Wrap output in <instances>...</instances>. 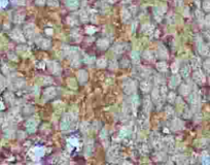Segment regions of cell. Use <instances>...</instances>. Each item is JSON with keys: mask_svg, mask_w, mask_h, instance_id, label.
<instances>
[{"mask_svg": "<svg viewBox=\"0 0 210 165\" xmlns=\"http://www.w3.org/2000/svg\"><path fill=\"white\" fill-rule=\"evenodd\" d=\"M75 118L71 115V113H67L63 117V119L61 121V130L62 131H69V130L72 129V127L75 125Z\"/></svg>", "mask_w": 210, "mask_h": 165, "instance_id": "cell-1", "label": "cell"}, {"mask_svg": "<svg viewBox=\"0 0 210 165\" xmlns=\"http://www.w3.org/2000/svg\"><path fill=\"white\" fill-rule=\"evenodd\" d=\"M122 88L126 94H132L137 89V84L133 80H127L124 82Z\"/></svg>", "mask_w": 210, "mask_h": 165, "instance_id": "cell-2", "label": "cell"}, {"mask_svg": "<svg viewBox=\"0 0 210 165\" xmlns=\"http://www.w3.org/2000/svg\"><path fill=\"white\" fill-rule=\"evenodd\" d=\"M10 37L13 39V40L18 41V43H25L24 32L21 31L20 29H13L10 33Z\"/></svg>", "mask_w": 210, "mask_h": 165, "instance_id": "cell-3", "label": "cell"}, {"mask_svg": "<svg viewBox=\"0 0 210 165\" xmlns=\"http://www.w3.org/2000/svg\"><path fill=\"white\" fill-rule=\"evenodd\" d=\"M46 66H48V70H50L53 74H56V75H59V74L61 73V71H62L61 67H60V64L58 63V62H56V61L48 62Z\"/></svg>", "mask_w": 210, "mask_h": 165, "instance_id": "cell-4", "label": "cell"}, {"mask_svg": "<svg viewBox=\"0 0 210 165\" xmlns=\"http://www.w3.org/2000/svg\"><path fill=\"white\" fill-rule=\"evenodd\" d=\"M25 17H26V13H25L23 9L17 10L13 13V22H15L16 24H21V23L24 22Z\"/></svg>", "mask_w": 210, "mask_h": 165, "instance_id": "cell-5", "label": "cell"}, {"mask_svg": "<svg viewBox=\"0 0 210 165\" xmlns=\"http://www.w3.org/2000/svg\"><path fill=\"white\" fill-rule=\"evenodd\" d=\"M36 45L39 46L42 50H48V48H51V40L46 38H39L38 40L36 41Z\"/></svg>", "mask_w": 210, "mask_h": 165, "instance_id": "cell-6", "label": "cell"}, {"mask_svg": "<svg viewBox=\"0 0 210 165\" xmlns=\"http://www.w3.org/2000/svg\"><path fill=\"white\" fill-rule=\"evenodd\" d=\"M151 143H153L156 150H161L163 148V140L159 134H155V137L151 138Z\"/></svg>", "mask_w": 210, "mask_h": 165, "instance_id": "cell-7", "label": "cell"}, {"mask_svg": "<svg viewBox=\"0 0 210 165\" xmlns=\"http://www.w3.org/2000/svg\"><path fill=\"white\" fill-rule=\"evenodd\" d=\"M24 35H26L28 38L32 37L34 35V32H35V27L33 24H28L27 26L24 27Z\"/></svg>", "mask_w": 210, "mask_h": 165, "instance_id": "cell-8", "label": "cell"}, {"mask_svg": "<svg viewBox=\"0 0 210 165\" xmlns=\"http://www.w3.org/2000/svg\"><path fill=\"white\" fill-rule=\"evenodd\" d=\"M56 96V89L54 87H50L48 89H45V91L43 92V97L48 100L54 98Z\"/></svg>", "mask_w": 210, "mask_h": 165, "instance_id": "cell-9", "label": "cell"}, {"mask_svg": "<svg viewBox=\"0 0 210 165\" xmlns=\"http://www.w3.org/2000/svg\"><path fill=\"white\" fill-rule=\"evenodd\" d=\"M66 6L71 10H75L79 7L78 0H66Z\"/></svg>", "mask_w": 210, "mask_h": 165, "instance_id": "cell-10", "label": "cell"}, {"mask_svg": "<svg viewBox=\"0 0 210 165\" xmlns=\"http://www.w3.org/2000/svg\"><path fill=\"white\" fill-rule=\"evenodd\" d=\"M26 128L27 130L29 132H31V133H33V132L36 130L37 128V124H36V122H35L34 120H29V121H27V123H26Z\"/></svg>", "mask_w": 210, "mask_h": 165, "instance_id": "cell-11", "label": "cell"}, {"mask_svg": "<svg viewBox=\"0 0 210 165\" xmlns=\"http://www.w3.org/2000/svg\"><path fill=\"white\" fill-rule=\"evenodd\" d=\"M30 153H32V155H33L34 157H37V158H40L43 156L44 154V150L43 148H39V147H36L34 149H32V151Z\"/></svg>", "mask_w": 210, "mask_h": 165, "instance_id": "cell-12", "label": "cell"}, {"mask_svg": "<svg viewBox=\"0 0 210 165\" xmlns=\"http://www.w3.org/2000/svg\"><path fill=\"white\" fill-rule=\"evenodd\" d=\"M97 46L100 49V50H105L109 46V41L105 38H101L97 41Z\"/></svg>", "mask_w": 210, "mask_h": 165, "instance_id": "cell-13", "label": "cell"}, {"mask_svg": "<svg viewBox=\"0 0 210 165\" xmlns=\"http://www.w3.org/2000/svg\"><path fill=\"white\" fill-rule=\"evenodd\" d=\"M151 97H153V101L155 102L156 104H158L159 102L161 101V94H160V91L156 88V89L153 90V93H151Z\"/></svg>", "mask_w": 210, "mask_h": 165, "instance_id": "cell-14", "label": "cell"}, {"mask_svg": "<svg viewBox=\"0 0 210 165\" xmlns=\"http://www.w3.org/2000/svg\"><path fill=\"white\" fill-rule=\"evenodd\" d=\"M78 81L80 82L81 84H85L86 82L88 81V78H89V75H88V72L86 70H83V69H81L80 71L78 72Z\"/></svg>", "mask_w": 210, "mask_h": 165, "instance_id": "cell-15", "label": "cell"}, {"mask_svg": "<svg viewBox=\"0 0 210 165\" xmlns=\"http://www.w3.org/2000/svg\"><path fill=\"white\" fill-rule=\"evenodd\" d=\"M156 68H157L160 72H165L168 68V65L165 61H160V62H157V64H156Z\"/></svg>", "mask_w": 210, "mask_h": 165, "instance_id": "cell-16", "label": "cell"}, {"mask_svg": "<svg viewBox=\"0 0 210 165\" xmlns=\"http://www.w3.org/2000/svg\"><path fill=\"white\" fill-rule=\"evenodd\" d=\"M131 17H132V13H131V11H130V9H127V8L123 9L122 18L124 20V22H128V21L131 19Z\"/></svg>", "mask_w": 210, "mask_h": 165, "instance_id": "cell-17", "label": "cell"}, {"mask_svg": "<svg viewBox=\"0 0 210 165\" xmlns=\"http://www.w3.org/2000/svg\"><path fill=\"white\" fill-rule=\"evenodd\" d=\"M150 87L151 86L148 82H142L141 84H140V89H141V91H143L144 93L148 92L149 90H150Z\"/></svg>", "mask_w": 210, "mask_h": 165, "instance_id": "cell-18", "label": "cell"}, {"mask_svg": "<svg viewBox=\"0 0 210 165\" xmlns=\"http://www.w3.org/2000/svg\"><path fill=\"white\" fill-rule=\"evenodd\" d=\"M79 18L83 22H86V21H89V13L85 9H81L80 13H79Z\"/></svg>", "mask_w": 210, "mask_h": 165, "instance_id": "cell-19", "label": "cell"}, {"mask_svg": "<svg viewBox=\"0 0 210 165\" xmlns=\"http://www.w3.org/2000/svg\"><path fill=\"white\" fill-rule=\"evenodd\" d=\"M96 65L98 67H106L107 66V60L105 58H99L96 61Z\"/></svg>", "mask_w": 210, "mask_h": 165, "instance_id": "cell-20", "label": "cell"}, {"mask_svg": "<svg viewBox=\"0 0 210 165\" xmlns=\"http://www.w3.org/2000/svg\"><path fill=\"white\" fill-rule=\"evenodd\" d=\"M66 22L68 23L70 26H75L78 24V20L75 17H68L66 19Z\"/></svg>", "mask_w": 210, "mask_h": 165, "instance_id": "cell-21", "label": "cell"}, {"mask_svg": "<svg viewBox=\"0 0 210 165\" xmlns=\"http://www.w3.org/2000/svg\"><path fill=\"white\" fill-rule=\"evenodd\" d=\"M139 54H138V52H132L131 53V60L133 62H134V63H138L139 62Z\"/></svg>", "mask_w": 210, "mask_h": 165, "instance_id": "cell-22", "label": "cell"}, {"mask_svg": "<svg viewBox=\"0 0 210 165\" xmlns=\"http://www.w3.org/2000/svg\"><path fill=\"white\" fill-rule=\"evenodd\" d=\"M45 3H46L45 0H35V4L37 6H43L45 5Z\"/></svg>", "mask_w": 210, "mask_h": 165, "instance_id": "cell-23", "label": "cell"}, {"mask_svg": "<svg viewBox=\"0 0 210 165\" xmlns=\"http://www.w3.org/2000/svg\"><path fill=\"white\" fill-rule=\"evenodd\" d=\"M7 5V0H0V7H4Z\"/></svg>", "mask_w": 210, "mask_h": 165, "instance_id": "cell-24", "label": "cell"}, {"mask_svg": "<svg viewBox=\"0 0 210 165\" xmlns=\"http://www.w3.org/2000/svg\"><path fill=\"white\" fill-rule=\"evenodd\" d=\"M107 2H108V3H110V4H112V3H115L116 1H118V0H106Z\"/></svg>", "mask_w": 210, "mask_h": 165, "instance_id": "cell-25", "label": "cell"}, {"mask_svg": "<svg viewBox=\"0 0 210 165\" xmlns=\"http://www.w3.org/2000/svg\"><path fill=\"white\" fill-rule=\"evenodd\" d=\"M125 1H130V0H125Z\"/></svg>", "mask_w": 210, "mask_h": 165, "instance_id": "cell-26", "label": "cell"}]
</instances>
